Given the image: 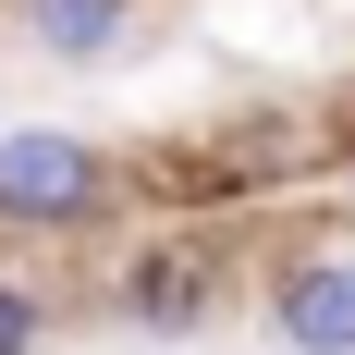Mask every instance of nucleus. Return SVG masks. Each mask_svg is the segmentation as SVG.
<instances>
[{
	"instance_id": "f257e3e1",
	"label": "nucleus",
	"mask_w": 355,
	"mask_h": 355,
	"mask_svg": "<svg viewBox=\"0 0 355 355\" xmlns=\"http://www.w3.org/2000/svg\"><path fill=\"white\" fill-rule=\"evenodd\" d=\"M110 209H123V172L98 135H73V123L0 135V233H98Z\"/></svg>"
},
{
	"instance_id": "f03ea898",
	"label": "nucleus",
	"mask_w": 355,
	"mask_h": 355,
	"mask_svg": "<svg viewBox=\"0 0 355 355\" xmlns=\"http://www.w3.org/2000/svg\"><path fill=\"white\" fill-rule=\"evenodd\" d=\"M220 294H233V245H209V233H159V245H135L123 270H110V319L147 331V343H184V331L220 319Z\"/></svg>"
},
{
	"instance_id": "7ed1b4c3",
	"label": "nucleus",
	"mask_w": 355,
	"mask_h": 355,
	"mask_svg": "<svg viewBox=\"0 0 355 355\" xmlns=\"http://www.w3.org/2000/svg\"><path fill=\"white\" fill-rule=\"evenodd\" d=\"M257 306H270L282 355H355V233H294L270 257Z\"/></svg>"
},
{
	"instance_id": "20e7f679",
	"label": "nucleus",
	"mask_w": 355,
	"mask_h": 355,
	"mask_svg": "<svg viewBox=\"0 0 355 355\" xmlns=\"http://www.w3.org/2000/svg\"><path fill=\"white\" fill-rule=\"evenodd\" d=\"M12 25H25V49L37 62H110V49H123V37L147 25V0H12Z\"/></svg>"
},
{
	"instance_id": "39448f33",
	"label": "nucleus",
	"mask_w": 355,
	"mask_h": 355,
	"mask_svg": "<svg viewBox=\"0 0 355 355\" xmlns=\"http://www.w3.org/2000/svg\"><path fill=\"white\" fill-rule=\"evenodd\" d=\"M0 355H49V294L0 257Z\"/></svg>"
}]
</instances>
